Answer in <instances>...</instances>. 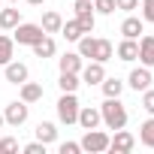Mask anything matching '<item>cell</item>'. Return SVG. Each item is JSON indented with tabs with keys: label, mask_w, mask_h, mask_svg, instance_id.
<instances>
[{
	"label": "cell",
	"mask_w": 154,
	"mask_h": 154,
	"mask_svg": "<svg viewBox=\"0 0 154 154\" xmlns=\"http://www.w3.org/2000/svg\"><path fill=\"white\" fill-rule=\"evenodd\" d=\"M57 121L66 124V127L79 121V97H75V94H63L57 100Z\"/></svg>",
	"instance_id": "obj_3"
},
{
	"label": "cell",
	"mask_w": 154,
	"mask_h": 154,
	"mask_svg": "<svg viewBox=\"0 0 154 154\" xmlns=\"http://www.w3.org/2000/svg\"><path fill=\"white\" fill-rule=\"evenodd\" d=\"M100 118H103V124H106L109 130L127 127V109H124V103H121L118 97H106V103L100 106Z\"/></svg>",
	"instance_id": "obj_1"
},
{
	"label": "cell",
	"mask_w": 154,
	"mask_h": 154,
	"mask_svg": "<svg viewBox=\"0 0 154 154\" xmlns=\"http://www.w3.org/2000/svg\"><path fill=\"white\" fill-rule=\"evenodd\" d=\"M112 54H115L112 42H109V39H97V45H94V57H91V60H100V63H106V60H112Z\"/></svg>",
	"instance_id": "obj_20"
},
{
	"label": "cell",
	"mask_w": 154,
	"mask_h": 154,
	"mask_svg": "<svg viewBox=\"0 0 154 154\" xmlns=\"http://www.w3.org/2000/svg\"><path fill=\"white\" fill-rule=\"evenodd\" d=\"M139 142H142L145 148H154V115H151L148 121H142V127H139Z\"/></svg>",
	"instance_id": "obj_23"
},
{
	"label": "cell",
	"mask_w": 154,
	"mask_h": 154,
	"mask_svg": "<svg viewBox=\"0 0 154 154\" xmlns=\"http://www.w3.org/2000/svg\"><path fill=\"white\" fill-rule=\"evenodd\" d=\"M36 139L45 142V145H51V142L57 139V127H54L51 121H39V124H36Z\"/></svg>",
	"instance_id": "obj_19"
},
{
	"label": "cell",
	"mask_w": 154,
	"mask_h": 154,
	"mask_svg": "<svg viewBox=\"0 0 154 154\" xmlns=\"http://www.w3.org/2000/svg\"><path fill=\"white\" fill-rule=\"evenodd\" d=\"M3 124H6V118H3V112H0V127H3Z\"/></svg>",
	"instance_id": "obj_35"
},
{
	"label": "cell",
	"mask_w": 154,
	"mask_h": 154,
	"mask_svg": "<svg viewBox=\"0 0 154 154\" xmlns=\"http://www.w3.org/2000/svg\"><path fill=\"white\" fill-rule=\"evenodd\" d=\"M94 3V12H100V15H112L115 12V0H91Z\"/></svg>",
	"instance_id": "obj_27"
},
{
	"label": "cell",
	"mask_w": 154,
	"mask_h": 154,
	"mask_svg": "<svg viewBox=\"0 0 154 154\" xmlns=\"http://www.w3.org/2000/svg\"><path fill=\"white\" fill-rule=\"evenodd\" d=\"M9 3H18V0H9Z\"/></svg>",
	"instance_id": "obj_36"
},
{
	"label": "cell",
	"mask_w": 154,
	"mask_h": 154,
	"mask_svg": "<svg viewBox=\"0 0 154 154\" xmlns=\"http://www.w3.org/2000/svg\"><path fill=\"white\" fill-rule=\"evenodd\" d=\"M18 88H21V100H24L27 106L42 100V85H36V82H24V85H18Z\"/></svg>",
	"instance_id": "obj_18"
},
{
	"label": "cell",
	"mask_w": 154,
	"mask_h": 154,
	"mask_svg": "<svg viewBox=\"0 0 154 154\" xmlns=\"http://www.w3.org/2000/svg\"><path fill=\"white\" fill-rule=\"evenodd\" d=\"M100 109L97 106H79V121L75 124H82L85 130H94V127H100Z\"/></svg>",
	"instance_id": "obj_9"
},
{
	"label": "cell",
	"mask_w": 154,
	"mask_h": 154,
	"mask_svg": "<svg viewBox=\"0 0 154 154\" xmlns=\"http://www.w3.org/2000/svg\"><path fill=\"white\" fill-rule=\"evenodd\" d=\"M115 9H124V12H133V9H139V0H115Z\"/></svg>",
	"instance_id": "obj_32"
},
{
	"label": "cell",
	"mask_w": 154,
	"mask_h": 154,
	"mask_svg": "<svg viewBox=\"0 0 154 154\" xmlns=\"http://www.w3.org/2000/svg\"><path fill=\"white\" fill-rule=\"evenodd\" d=\"M79 151H82L79 142H63V145H60V154H79Z\"/></svg>",
	"instance_id": "obj_33"
},
{
	"label": "cell",
	"mask_w": 154,
	"mask_h": 154,
	"mask_svg": "<svg viewBox=\"0 0 154 154\" xmlns=\"http://www.w3.org/2000/svg\"><path fill=\"white\" fill-rule=\"evenodd\" d=\"M100 88H103V94H106V97H121V91H124V82L118 79V75H112V79L106 75V79L100 82Z\"/></svg>",
	"instance_id": "obj_22"
},
{
	"label": "cell",
	"mask_w": 154,
	"mask_h": 154,
	"mask_svg": "<svg viewBox=\"0 0 154 154\" xmlns=\"http://www.w3.org/2000/svg\"><path fill=\"white\" fill-rule=\"evenodd\" d=\"M121 33H124L127 39H139V33H145V21L136 18V15H130V18L121 21Z\"/></svg>",
	"instance_id": "obj_12"
},
{
	"label": "cell",
	"mask_w": 154,
	"mask_h": 154,
	"mask_svg": "<svg viewBox=\"0 0 154 154\" xmlns=\"http://www.w3.org/2000/svg\"><path fill=\"white\" fill-rule=\"evenodd\" d=\"M133 148H136V136L127 133L124 127L115 130V136H109V151H115V154H130Z\"/></svg>",
	"instance_id": "obj_6"
},
{
	"label": "cell",
	"mask_w": 154,
	"mask_h": 154,
	"mask_svg": "<svg viewBox=\"0 0 154 154\" xmlns=\"http://www.w3.org/2000/svg\"><path fill=\"white\" fill-rule=\"evenodd\" d=\"M103 79H106V69H103L100 60H91L88 66H82V82L85 85H100Z\"/></svg>",
	"instance_id": "obj_10"
},
{
	"label": "cell",
	"mask_w": 154,
	"mask_h": 154,
	"mask_svg": "<svg viewBox=\"0 0 154 154\" xmlns=\"http://www.w3.org/2000/svg\"><path fill=\"white\" fill-rule=\"evenodd\" d=\"M142 109L148 115H154V88H145L142 91Z\"/></svg>",
	"instance_id": "obj_29"
},
{
	"label": "cell",
	"mask_w": 154,
	"mask_h": 154,
	"mask_svg": "<svg viewBox=\"0 0 154 154\" xmlns=\"http://www.w3.org/2000/svg\"><path fill=\"white\" fill-rule=\"evenodd\" d=\"M27 115H30V106H27L24 100H12V103L3 109V118H6L9 127H21V124L27 121Z\"/></svg>",
	"instance_id": "obj_5"
},
{
	"label": "cell",
	"mask_w": 154,
	"mask_h": 154,
	"mask_svg": "<svg viewBox=\"0 0 154 154\" xmlns=\"http://www.w3.org/2000/svg\"><path fill=\"white\" fill-rule=\"evenodd\" d=\"M18 151V139L15 136H3L0 139V154H15Z\"/></svg>",
	"instance_id": "obj_28"
},
{
	"label": "cell",
	"mask_w": 154,
	"mask_h": 154,
	"mask_svg": "<svg viewBox=\"0 0 154 154\" xmlns=\"http://www.w3.org/2000/svg\"><path fill=\"white\" fill-rule=\"evenodd\" d=\"M79 85H82L79 72H60V79H57V88H60L63 94H75V91H79Z\"/></svg>",
	"instance_id": "obj_16"
},
{
	"label": "cell",
	"mask_w": 154,
	"mask_h": 154,
	"mask_svg": "<svg viewBox=\"0 0 154 154\" xmlns=\"http://www.w3.org/2000/svg\"><path fill=\"white\" fill-rule=\"evenodd\" d=\"M118 57H121V60H127V63H130V60H136V57H139V39H127V36H124V39H121V45H118Z\"/></svg>",
	"instance_id": "obj_15"
},
{
	"label": "cell",
	"mask_w": 154,
	"mask_h": 154,
	"mask_svg": "<svg viewBox=\"0 0 154 154\" xmlns=\"http://www.w3.org/2000/svg\"><path fill=\"white\" fill-rule=\"evenodd\" d=\"M142 21L154 24V0H142Z\"/></svg>",
	"instance_id": "obj_30"
},
{
	"label": "cell",
	"mask_w": 154,
	"mask_h": 154,
	"mask_svg": "<svg viewBox=\"0 0 154 154\" xmlns=\"http://www.w3.org/2000/svg\"><path fill=\"white\" fill-rule=\"evenodd\" d=\"M42 36H45L42 24H30V21H18V24H15V33H12V39H15L18 45H33V42H39Z\"/></svg>",
	"instance_id": "obj_2"
},
{
	"label": "cell",
	"mask_w": 154,
	"mask_h": 154,
	"mask_svg": "<svg viewBox=\"0 0 154 154\" xmlns=\"http://www.w3.org/2000/svg\"><path fill=\"white\" fill-rule=\"evenodd\" d=\"M94 45H97V39L91 33H82L79 36V54L82 57H94Z\"/></svg>",
	"instance_id": "obj_26"
},
{
	"label": "cell",
	"mask_w": 154,
	"mask_h": 154,
	"mask_svg": "<svg viewBox=\"0 0 154 154\" xmlns=\"http://www.w3.org/2000/svg\"><path fill=\"white\" fill-rule=\"evenodd\" d=\"M151 66H136V69H130V75H127V85L133 88V91H145V88H151Z\"/></svg>",
	"instance_id": "obj_8"
},
{
	"label": "cell",
	"mask_w": 154,
	"mask_h": 154,
	"mask_svg": "<svg viewBox=\"0 0 154 154\" xmlns=\"http://www.w3.org/2000/svg\"><path fill=\"white\" fill-rule=\"evenodd\" d=\"M60 33H63V39H66V42H79V36H82L85 30L79 27V21L72 18V21H63V24H60Z\"/></svg>",
	"instance_id": "obj_25"
},
{
	"label": "cell",
	"mask_w": 154,
	"mask_h": 154,
	"mask_svg": "<svg viewBox=\"0 0 154 154\" xmlns=\"http://www.w3.org/2000/svg\"><path fill=\"white\" fill-rule=\"evenodd\" d=\"M60 72H82V54L79 51H66L63 57H57Z\"/></svg>",
	"instance_id": "obj_13"
},
{
	"label": "cell",
	"mask_w": 154,
	"mask_h": 154,
	"mask_svg": "<svg viewBox=\"0 0 154 154\" xmlns=\"http://www.w3.org/2000/svg\"><path fill=\"white\" fill-rule=\"evenodd\" d=\"M12 57H15V39L12 36H0V63L6 66Z\"/></svg>",
	"instance_id": "obj_24"
},
{
	"label": "cell",
	"mask_w": 154,
	"mask_h": 154,
	"mask_svg": "<svg viewBox=\"0 0 154 154\" xmlns=\"http://www.w3.org/2000/svg\"><path fill=\"white\" fill-rule=\"evenodd\" d=\"M42 30L45 33H60V24H63V18H60V12H54V9H48V12H42Z\"/></svg>",
	"instance_id": "obj_17"
},
{
	"label": "cell",
	"mask_w": 154,
	"mask_h": 154,
	"mask_svg": "<svg viewBox=\"0 0 154 154\" xmlns=\"http://www.w3.org/2000/svg\"><path fill=\"white\" fill-rule=\"evenodd\" d=\"M30 48H33V54H36V57H54V51H57V42H54V39L45 33V36H42L39 42H33Z\"/></svg>",
	"instance_id": "obj_14"
},
{
	"label": "cell",
	"mask_w": 154,
	"mask_h": 154,
	"mask_svg": "<svg viewBox=\"0 0 154 154\" xmlns=\"http://www.w3.org/2000/svg\"><path fill=\"white\" fill-rule=\"evenodd\" d=\"M27 75H30V69H27V63H21V60H9L6 69H3V79H6L9 85H24Z\"/></svg>",
	"instance_id": "obj_7"
},
{
	"label": "cell",
	"mask_w": 154,
	"mask_h": 154,
	"mask_svg": "<svg viewBox=\"0 0 154 154\" xmlns=\"http://www.w3.org/2000/svg\"><path fill=\"white\" fill-rule=\"evenodd\" d=\"M82 151H91V154H100V151H109V133H103V130H85V136H82Z\"/></svg>",
	"instance_id": "obj_4"
},
{
	"label": "cell",
	"mask_w": 154,
	"mask_h": 154,
	"mask_svg": "<svg viewBox=\"0 0 154 154\" xmlns=\"http://www.w3.org/2000/svg\"><path fill=\"white\" fill-rule=\"evenodd\" d=\"M139 63L142 66H154V36L145 33L139 39Z\"/></svg>",
	"instance_id": "obj_11"
},
{
	"label": "cell",
	"mask_w": 154,
	"mask_h": 154,
	"mask_svg": "<svg viewBox=\"0 0 154 154\" xmlns=\"http://www.w3.org/2000/svg\"><path fill=\"white\" fill-rule=\"evenodd\" d=\"M24 154H45V142H39V139L36 142H27L24 145Z\"/></svg>",
	"instance_id": "obj_31"
},
{
	"label": "cell",
	"mask_w": 154,
	"mask_h": 154,
	"mask_svg": "<svg viewBox=\"0 0 154 154\" xmlns=\"http://www.w3.org/2000/svg\"><path fill=\"white\" fill-rule=\"evenodd\" d=\"M27 3H30V6H42V3H45V0H27Z\"/></svg>",
	"instance_id": "obj_34"
},
{
	"label": "cell",
	"mask_w": 154,
	"mask_h": 154,
	"mask_svg": "<svg viewBox=\"0 0 154 154\" xmlns=\"http://www.w3.org/2000/svg\"><path fill=\"white\" fill-rule=\"evenodd\" d=\"M21 21V12L18 9H0V27H3V30H15V24Z\"/></svg>",
	"instance_id": "obj_21"
}]
</instances>
